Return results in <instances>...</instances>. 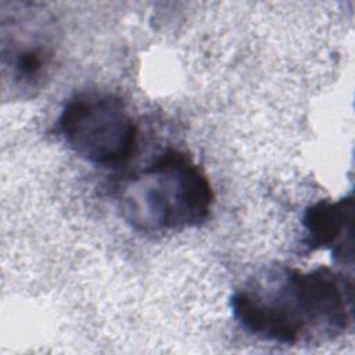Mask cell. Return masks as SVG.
Segmentation results:
<instances>
[{
    "label": "cell",
    "mask_w": 355,
    "mask_h": 355,
    "mask_svg": "<svg viewBox=\"0 0 355 355\" xmlns=\"http://www.w3.org/2000/svg\"><path fill=\"white\" fill-rule=\"evenodd\" d=\"M230 306L240 326L261 340L287 345L330 340L351 323L352 283L327 266L306 272L276 266L237 288Z\"/></svg>",
    "instance_id": "6da1fadb"
},
{
    "label": "cell",
    "mask_w": 355,
    "mask_h": 355,
    "mask_svg": "<svg viewBox=\"0 0 355 355\" xmlns=\"http://www.w3.org/2000/svg\"><path fill=\"white\" fill-rule=\"evenodd\" d=\"M302 244L306 251L329 248L338 265L352 263V196L320 200L305 209Z\"/></svg>",
    "instance_id": "277c9868"
},
{
    "label": "cell",
    "mask_w": 355,
    "mask_h": 355,
    "mask_svg": "<svg viewBox=\"0 0 355 355\" xmlns=\"http://www.w3.org/2000/svg\"><path fill=\"white\" fill-rule=\"evenodd\" d=\"M214 191L207 175L179 150H166L119 189L123 219L146 233L183 230L211 215Z\"/></svg>",
    "instance_id": "7a4b0ae2"
},
{
    "label": "cell",
    "mask_w": 355,
    "mask_h": 355,
    "mask_svg": "<svg viewBox=\"0 0 355 355\" xmlns=\"http://www.w3.org/2000/svg\"><path fill=\"white\" fill-rule=\"evenodd\" d=\"M67 146L94 165H119L137 148V126L125 103L103 92H82L71 97L57 119Z\"/></svg>",
    "instance_id": "3957f363"
}]
</instances>
